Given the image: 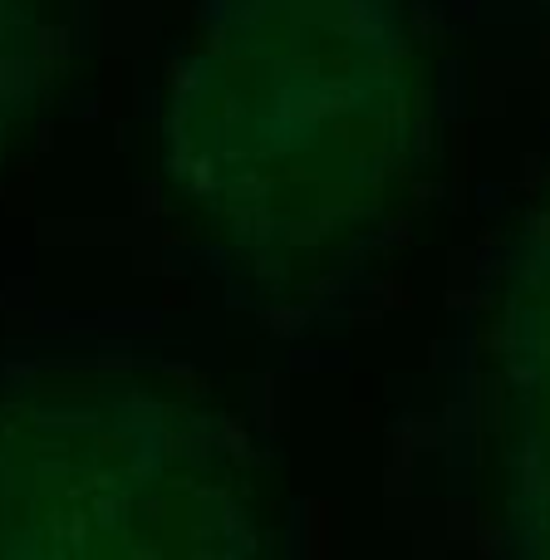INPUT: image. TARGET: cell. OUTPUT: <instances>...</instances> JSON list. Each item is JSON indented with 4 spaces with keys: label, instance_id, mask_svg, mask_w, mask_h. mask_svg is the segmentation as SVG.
<instances>
[{
    "label": "cell",
    "instance_id": "cell-5",
    "mask_svg": "<svg viewBox=\"0 0 550 560\" xmlns=\"http://www.w3.org/2000/svg\"><path fill=\"white\" fill-rule=\"evenodd\" d=\"M522 413V438L506 477V526L522 551L550 556V404Z\"/></svg>",
    "mask_w": 550,
    "mask_h": 560
},
{
    "label": "cell",
    "instance_id": "cell-3",
    "mask_svg": "<svg viewBox=\"0 0 550 560\" xmlns=\"http://www.w3.org/2000/svg\"><path fill=\"white\" fill-rule=\"evenodd\" d=\"M496 364L522 408L550 404V187L506 256L496 300Z\"/></svg>",
    "mask_w": 550,
    "mask_h": 560
},
{
    "label": "cell",
    "instance_id": "cell-2",
    "mask_svg": "<svg viewBox=\"0 0 550 560\" xmlns=\"http://www.w3.org/2000/svg\"><path fill=\"white\" fill-rule=\"evenodd\" d=\"M261 497L217 413L128 378L0 398V556H242Z\"/></svg>",
    "mask_w": 550,
    "mask_h": 560
},
{
    "label": "cell",
    "instance_id": "cell-1",
    "mask_svg": "<svg viewBox=\"0 0 550 560\" xmlns=\"http://www.w3.org/2000/svg\"><path fill=\"white\" fill-rule=\"evenodd\" d=\"M423 138V55L394 0H212L157 153L236 271L309 290L374 246Z\"/></svg>",
    "mask_w": 550,
    "mask_h": 560
},
{
    "label": "cell",
    "instance_id": "cell-4",
    "mask_svg": "<svg viewBox=\"0 0 550 560\" xmlns=\"http://www.w3.org/2000/svg\"><path fill=\"white\" fill-rule=\"evenodd\" d=\"M65 69V25L49 0H0V158L25 138Z\"/></svg>",
    "mask_w": 550,
    "mask_h": 560
}]
</instances>
